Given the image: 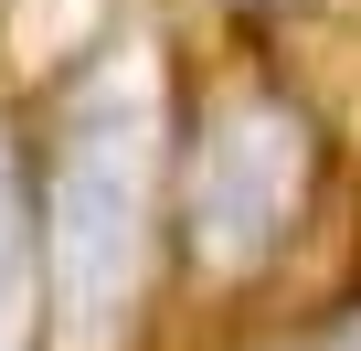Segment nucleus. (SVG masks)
I'll return each mask as SVG.
<instances>
[{
	"mask_svg": "<svg viewBox=\"0 0 361 351\" xmlns=\"http://www.w3.org/2000/svg\"><path fill=\"white\" fill-rule=\"evenodd\" d=\"M159 245V85L138 64L96 75L54 138L43 192V287H54V351H128Z\"/></svg>",
	"mask_w": 361,
	"mask_h": 351,
	"instance_id": "1",
	"label": "nucleus"
},
{
	"mask_svg": "<svg viewBox=\"0 0 361 351\" xmlns=\"http://www.w3.org/2000/svg\"><path fill=\"white\" fill-rule=\"evenodd\" d=\"M308 192H319V128L287 96L245 85L192 128V160H180V256L202 277H255V266H276L298 245Z\"/></svg>",
	"mask_w": 361,
	"mask_h": 351,
	"instance_id": "2",
	"label": "nucleus"
},
{
	"mask_svg": "<svg viewBox=\"0 0 361 351\" xmlns=\"http://www.w3.org/2000/svg\"><path fill=\"white\" fill-rule=\"evenodd\" d=\"M0 351H32V213L11 149H0Z\"/></svg>",
	"mask_w": 361,
	"mask_h": 351,
	"instance_id": "3",
	"label": "nucleus"
},
{
	"mask_svg": "<svg viewBox=\"0 0 361 351\" xmlns=\"http://www.w3.org/2000/svg\"><path fill=\"white\" fill-rule=\"evenodd\" d=\"M276 351H361V298H340L329 319H308V330H287Z\"/></svg>",
	"mask_w": 361,
	"mask_h": 351,
	"instance_id": "4",
	"label": "nucleus"
}]
</instances>
